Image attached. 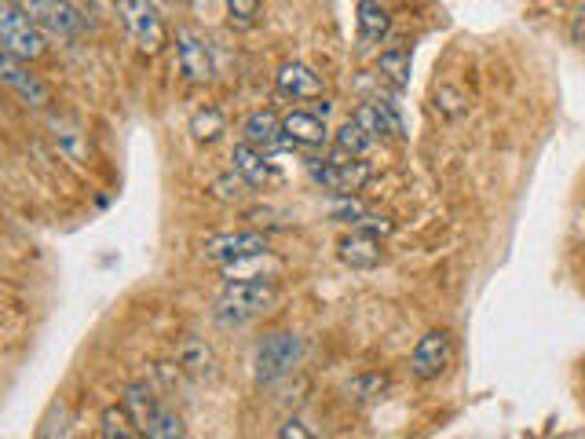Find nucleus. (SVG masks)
Here are the masks:
<instances>
[{
	"label": "nucleus",
	"mask_w": 585,
	"mask_h": 439,
	"mask_svg": "<svg viewBox=\"0 0 585 439\" xmlns=\"http://www.w3.org/2000/svg\"><path fill=\"white\" fill-rule=\"evenodd\" d=\"M278 304L275 279H227L224 293L216 297V322L220 326H245L249 319H260Z\"/></svg>",
	"instance_id": "obj_1"
},
{
	"label": "nucleus",
	"mask_w": 585,
	"mask_h": 439,
	"mask_svg": "<svg viewBox=\"0 0 585 439\" xmlns=\"http://www.w3.org/2000/svg\"><path fill=\"white\" fill-rule=\"evenodd\" d=\"M304 359V337L300 333H271L264 337V344L256 348V385L275 388L278 381H286Z\"/></svg>",
	"instance_id": "obj_2"
},
{
	"label": "nucleus",
	"mask_w": 585,
	"mask_h": 439,
	"mask_svg": "<svg viewBox=\"0 0 585 439\" xmlns=\"http://www.w3.org/2000/svg\"><path fill=\"white\" fill-rule=\"evenodd\" d=\"M44 37H48V33H44L15 0H4V8H0V44H4V52L22 59V63H37V59L48 52V41H44Z\"/></svg>",
	"instance_id": "obj_3"
},
{
	"label": "nucleus",
	"mask_w": 585,
	"mask_h": 439,
	"mask_svg": "<svg viewBox=\"0 0 585 439\" xmlns=\"http://www.w3.org/2000/svg\"><path fill=\"white\" fill-rule=\"evenodd\" d=\"M117 15H121L128 37L136 41L139 52L158 55L165 48L169 30H165V22H161L158 8L150 0H117Z\"/></svg>",
	"instance_id": "obj_4"
},
{
	"label": "nucleus",
	"mask_w": 585,
	"mask_h": 439,
	"mask_svg": "<svg viewBox=\"0 0 585 439\" xmlns=\"http://www.w3.org/2000/svg\"><path fill=\"white\" fill-rule=\"evenodd\" d=\"M15 4H19L48 37H59V41H74V37H81L88 26L81 8H74L70 0H15Z\"/></svg>",
	"instance_id": "obj_5"
},
{
	"label": "nucleus",
	"mask_w": 585,
	"mask_h": 439,
	"mask_svg": "<svg viewBox=\"0 0 585 439\" xmlns=\"http://www.w3.org/2000/svg\"><path fill=\"white\" fill-rule=\"evenodd\" d=\"M308 176L315 187L330 194H355L362 191V183L370 180V165L359 158H330V161H319L311 158L308 161Z\"/></svg>",
	"instance_id": "obj_6"
},
{
	"label": "nucleus",
	"mask_w": 585,
	"mask_h": 439,
	"mask_svg": "<svg viewBox=\"0 0 585 439\" xmlns=\"http://www.w3.org/2000/svg\"><path fill=\"white\" fill-rule=\"evenodd\" d=\"M0 81L8 85V92L19 99L26 110H48V103H52V88L33 74L30 63H22V59H15V55H8V52L0 59Z\"/></svg>",
	"instance_id": "obj_7"
},
{
	"label": "nucleus",
	"mask_w": 585,
	"mask_h": 439,
	"mask_svg": "<svg viewBox=\"0 0 585 439\" xmlns=\"http://www.w3.org/2000/svg\"><path fill=\"white\" fill-rule=\"evenodd\" d=\"M450 363H454V337L447 330H428L410 355V370L417 381H436L439 374H447Z\"/></svg>",
	"instance_id": "obj_8"
},
{
	"label": "nucleus",
	"mask_w": 585,
	"mask_h": 439,
	"mask_svg": "<svg viewBox=\"0 0 585 439\" xmlns=\"http://www.w3.org/2000/svg\"><path fill=\"white\" fill-rule=\"evenodd\" d=\"M271 242H267L264 231H220V235H209L202 242L205 260H216L220 268L231 264V260L253 257V253H267Z\"/></svg>",
	"instance_id": "obj_9"
},
{
	"label": "nucleus",
	"mask_w": 585,
	"mask_h": 439,
	"mask_svg": "<svg viewBox=\"0 0 585 439\" xmlns=\"http://www.w3.org/2000/svg\"><path fill=\"white\" fill-rule=\"evenodd\" d=\"M176 66H180L183 81L205 85L213 77V52H209V44L191 30H176Z\"/></svg>",
	"instance_id": "obj_10"
},
{
	"label": "nucleus",
	"mask_w": 585,
	"mask_h": 439,
	"mask_svg": "<svg viewBox=\"0 0 585 439\" xmlns=\"http://www.w3.org/2000/svg\"><path fill=\"white\" fill-rule=\"evenodd\" d=\"M337 257H341V264H348V268H355V271L377 268V264H381V238L370 235V231H362V227H355L351 235L341 238Z\"/></svg>",
	"instance_id": "obj_11"
},
{
	"label": "nucleus",
	"mask_w": 585,
	"mask_h": 439,
	"mask_svg": "<svg viewBox=\"0 0 585 439\" xmlns=\"http://www.w3.org/2000/svg\"><path fill=\"white\" fill-rule=\"evenodd\" d=\"M278 92L286 99H319L322 96V77L304 63H286L275 77Z\"/></svg>",
	"instance_id": "obj_12"
},
{
	"label": "nucleus",
	"mask_w": 585,
	"mask_h": 439,
	"mask_svg": "<svg viewBox=\"0 0 585 439\" xmlns=\"http://www.w3.org/2000/svg\"><path fill=\"white\" fill-rule=\"evenodd\" d=\"M282 132H286L289 143H297V147H322L330 129H326V121L319 114H308V110H293L282 118Z\"/></svg>",
	"instance_id": "obj_13"
},
{
	"label": "nucleus",
	"mask_w": 585,
	"mask_h": 439,
	"mask_svg": "<svg viewBox=\"0 0 585 439\" xmlns=\"http://www.w3.org/2000/svg\"><path fill=\"white\" fill-rule=\"evenodd\" d=\"M242 140L253 143V147H260L267 154V150L282 147V140H286V132H282V121L271 114V110H256V114H249L242 125Z\"/></svg>",
	"instance_id": "obj_14"
},
{
	"label": "nucleus",
	"mask_w": 585,
	"mask_h": 439,
	"mask_svg": "<svg viewBox=\"0 0 585 439\" xmlns=\"http://www.w3.org/2000/svg\"><path fill=\"white\" fill-rule=\"evenodd\" d=\"M231 169L242 176V180H249L253 187H267L271 183V165H267V158H264V150L260 147H253V143H238V147L231 150Z\"/></svg>",
	"instance_id": "obj_15"
},
{
	"label": "nucleus",
	"mask_w": 585,
	"mask_h": 439,
	"mask_svg": "<svg viewBox=\"0 0 585 439\" xmlns=\"http://www.w3.org/2000/svg\"><path fill=\"white\" fill-rule=\"evenodd\" d=\"M52 140L74 165H85L88 161V136L81 125H74V121L66 118H52Z\"/></svg>",
	"instance_id": "obj_16"
},
{
	"label": "nucleus",
	"mask_w": 585,
	"mask_h": 439,
	"mask_svg": "<svg viewBox=\"0 0 585 439\" xmlns=\"http://www.w3.org/2000/svg\"><path fill=\"white\" fill-rule=\"evenodd\" d=\"M388 8H384L381 0H359V41L362 44H377L388 37Z\"/></svg>",
	"instance_id": "obj_17"
},
{
	"label": "nucleus",
	"mask_w": 585,
	"mask_h": 439,
	"mask_svg": "<svg viewBox=\"0 0 585 439\" xmlns=\"http://www.w3.org/2000/svg\"><path fill=\"white\" fill-rule=\"evenodd\" d=\"M275 271H278V260L267 249V253H253V257L224 264V279H275Z\"/></svg>",
	"instance_id": "obj_18"
},
{
	"label": "nucleus",
	"mask_w": 585,
	"mask_h": 439,
	"mask_svg": "<svg viewBox=\"0 0 585 439\" xmlns=\"http://www.w3.org/2000/svg\"><path fill=\"white\" fill-rule=\"evenodd\" d=\"M333 147H337V154H344V158H362V154L373 147V136L362 129L355 118H348L341 129H337V136H333Z\"/></svg>",
	"instance_id": "obj_19"
},
{
	"label": "nucleus",
	"mask_w": 585,
	"mask_h": 439,
	"mask_svg": "<svg viewBox=\"0 0 585 439\" xmlns=\"http://www.w3.org/2000/svg\"><path fill=\"white\" fill-rule=\"evenodd\" d=\"M377 70H381V77H388L395 88H406L410 85V74H414V55L406 52V48L381 52L377 55Z\"/></svg>",
	"instance_id": "obj_20"
},
{
	"label": "nucleus",
	"mask_w": 585,
	"mask_h": 439,
	"mask_svg": "<svg viewBox=\"0 0 585 439\" xmlns=\"http://www.w3.org/2000/svg\"><path fill=\"white\" fill-rule=\"evenodd\" d=\"M99 436H107V439H136L143 436L136 425V418L128 414V407L121 403V407H107L103 410V418H99Z\"/></svg>",
	"instance_id": "obj_21"
},
{
	"label": "nucleus",
	"mask_w": 585,
	"mask_h": 439,
	"mask_svg": "<svg viewBox=\"0 0 585 439\" xmlns=\"http://www.w3.org/2000/svg\"><path fill=\"white\" fill-rule=\"evenodd\" d=\"M121 403H125L128 414L136 418L139 432H143V425L150 421V414H154V410L161 407L158 396H154V388L143 385V381H139V385H128V388H125V396H121Z\"/></svg>",
	"instance_id": "obj_22"
},
{
	"label": "nucleus",
	"mask_w": 585,
	"mask_h": 439,
	"mask_svg": "<svg viewBox=\"0 0 585 439\" xmlns=\"http://www.w3.org/2000/svg\"><path fill=\"white\" fill-rule=\"evenodd\" d=\"M143 436H150V439H183L187 436V425H183V418L176 414V410L158 407L154 414H150L147 425H143Z\"/></svg>",
	"instance_id": "obj_23"
},
{
	"label": "nucleus",
	"mask_w": 585,
	"mask_h": 439,
	"mask_svg": "<svg viewBox=\"0 0 585 439\" xmlns=\"http://www.w3.org/2000/svg\"><path fill=\"white\" fill-rule=\"evenodd\" d=\"M224 132H227V121L216 107L198 110V114L191 118V140L194 143H216Z\"/></svg>",
	"instance_id": "obj_24"
},
{
	"label": "nucleus",
	"mask_w": 585,
	"mask_h": 439,
	"mask_svg": "<svg viewBox=\"0 0 585 439\" xmlns=\"http://www.w3.org/2000/svg\"><path fill=\"white\" fill-rule=\"evenodd\" d=\"M213 194L220 198V202H227V205H242L249 194H253V183L249 180H242L238 172H224V176H216L213 180Z\"/></svg>",
	"instance_id": "obj_25"
},
{
	"label": "nucleus",
	"mask_w": 585,
	"mask_h": 439,
	"mask_svg": "<svg viewBox=\"0 0 585 439\" xmlns=\"http://www.w3.org/2000/svg\"><path fill=\"white\" fill-rule=\"evenodd\" d=\"M432 103H436V114H439V118H447V121L465 118V110H468V99L461 96V92L454 85H439L436 96H432Z\"/></svg>",
	"instance_id": "obj_26"
},
{
	"label": "nucleus",
	"mask_w": 585,
	"mask_h": 439,
	"mask_svg": "<svg viewBox=\"0 0 585 439\" xmlns=\"http://www.w3.org/2000/svg\"><path fill=\"white\" fill-rule=\"evenodd\" d=\"M384 388H388V381H384L381 374H362L348 385V399H355V403H373V399L384 396Z\"/></svg>",
	"instance_id": "obj_27"
},
{
	"label": "nucleus",
	"mask_w": 585,
	"mask_h": 439,
	"mask_svg": "<svg viewBox=\"0 0 585 439\" xmlns=\"http://www.w3.org/2000/svg\"><path fill=\"white\" fill-rule=\"evenodd\" d=\"M180 366H183V370H191V374H205V370L213 366V352H209L202 341H183Z\"/></svg>",
	"instance_id": "obj_28"
},
{
	"label": "nucleus",
	"mask_w": 585,
	"mask_h": 439,
	"mask_svg": "<svg viewBox=\"0 0 585 439\" xmlns=\"http://www.w3.org/2000/svg\"><path fill=\"white\" fill-rule=\"evenodd\" d=\"M330 213H333V220L359 224L362 216H366V205H362L355 194H330Z\"/></svg>",
	"instance_id": "obj_29"
},
{
	"label": "nucleus",
	"mask_w": 585,
	"mask_h": 439,
	"mask_svg": "<svg viewBox=\"0 0 585 439\" xmlns=\"http://www.w3.org/2000/svg\"><path fill=\"white\" fill-rule=\"evenodd\" d=\"M224 8L231 11L234 19L253 22V19H256V11H260V0H224Z\"/></svg>",
	"instance_id": "obj_30"
},
{
	"label": "nucleus",
	"mask_w": 585,
	"mask_h": 439,
	"mask_svg": "<svg viewBox=\"0 0 585 439\" xmlns=\"http://www.w3.org/2000/svg\"><path fill=\"white\" fill-rule=\"evenodd\" d=\"M355 227H362V231H370V235H377V238H381V235H392V231H395L392 220H384V216H370V213L362 216V220Z\"/></svg>",
	"instance_id": "obj_31"
},
{
	"label": "nucleus",
	"mask_w": 585,
	"mask_h": 439,
	"mask_svg": "<svg viewBox=\"0 0 585 439\" xmlns=\"http://www.w3.org/2000/svg\"><path fill=\"white\" fill-rule=\"evenodd\" d=\"M278 436H282V439H289V436H297V439H311V436H315V432H311L308 425H304V421H300V418H289L286 425L278 429Z\"/></svg>",
	"instance_id": "obj_32"
},
{
	"label": "nucleus",
	"mask_w": 585,
	"mask_h": 439,
	"mask_svg": "<svg viewBox=\"0 0 585 439\" xmlns=\"http://www.w3.org/2000/svg\"><path fill=\"white\" fill-rule=\"evenodd\" d=\"M571 41H575V44H585V4L578 8L575 19H571Z\"/></svg>",
	"instance_id": "obj_33"
}]
</instances>
